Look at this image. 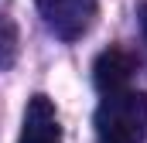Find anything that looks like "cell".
Wrapping results in <instances>:
<instances>
[{"mask_svg":"<svg viewBox=\"0 0 147 143\" xmlns=\"http://www.w3.org/2000/svg\"><path fill=\"white\" fill-rule=\"evenodd\" d=\"M99 143H144L147 140V92H106L96 109Z\"/></svg>","mask_w":147,"mask_h":143,"instance_id":"cell-1","label":"cell"},{"mask_svg":"<svg viewBox=\"0 0 147 143\" xmlns=\"http://www.w3.org/2000/svg\"><path fill=\"white\" fill-rule=\"evenodd\" d=\"M45 24L62 41L82 37L96 21V0H34Z\"/></svg>","mask_w":147,"mask_h":143,"instance_id":"cell-2","label":"cell"},{"mask_svg":"<svg viewBox=\"0 0 147 143\" xmlns=\"http://www.w3.org/2000/svg\"><path fill=\"white\" fill-rule=\"evenodd\" d=\"M17 143H62L58 112H55V102L48 96H31V102L24 109V126H21Z\"/></svg>","mask_w":147,"mask_h":143,"instance_id":"cell-3","label":"cell"},{"mask_svg":"<svg viewBox=\"0 0 147 143\" xmlns=\"http://www.w3.org/2000/svg\"><path fill=\"white\" fill-rule=\"evenodd\" d=\"M130 75H134V58H130L127 51H120V48L103 51V55L96 58V65H92V82H96V89H99L103 96L127 89Z\"/></svg>","mask_w":147,"mask_h":143,"instance_id":"cell-4","label":"cell"},{"mask_svg":"<svg viewBox=\"0 0 147 143\" xmlns=\"http://www.w3.org/2000/svg\"><path fill=\"white\" fill-rule=\"evenodd\" d=\"M17 55V27L10 24V17L0 14V68H7Z\"/></svg>","mask_w":147,"mask_h":143,"instance_id":"cell-5","label":"cell"},{"mask_svg":"<svg viewBox=\"0 0 147 143\" xmlns=\"http://www.w3.org/2000/svg\"><path fill=\"white\" fill-rule=\"evenodd\" d=\"M137 21H140V34H144V44H147V0L137 7Z\"/></svg>","mask_w":147,"mask_h":143,"instance_id":"cell-6","label":"cell"}]
</instances>
